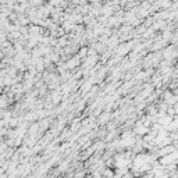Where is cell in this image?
Here are the masks:
<instances>
[{"instance_id": "obj_1", "label": "cell", "mask_w": 178, "mask_h": 178, "mask_svg": "<svg viewBox=\"0 0 178 178\" xmlns=\"http://www.w3.org/2000/svg\"><path fill=\"white\" fill-rule=\"evenodd\" d=\"M171 38H173V32H170V31H165V32H164V39L165 40H171Z\"/></svg>"}]
</instances>
